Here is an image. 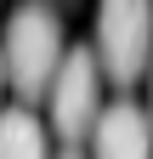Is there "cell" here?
<instances>
[{"mask_svg": "<svg viewBox=\"0 0 153 159\" xmlns=\"http://www.w3.org/2000/svg\"><path fill=\"white\" fill-rule=\"evenodd\" d=\"M63 23H57V11L46 0H23L11 17H6V40H0V63H6V80L11 91L34 102V97H46L57 63H63Z\"/></svg>", "mask_w": 153, "mask_h": 159, "instance_id": "obj_1", "label": "cell"}, {"mask_svg": "<svg viewBox=\"0 0 153 159\" xmlns=\"http://www.w3.org/2000/svg\"><path fill=\"white\" fill-rule=\"evenodd\" d=\"M97 68L113 85H136L153 63V0H97Z\"/></svg>", "mask_w": 153, "mask_h": 159, "instance_id": "obj_2", "label": "cell"}, {"mask_svg": "<svg viewBox=\"0 0 153 159\" xmlns=\"http://www.w3.org/2000/svg\"><path fill=\"white\" fill-rule=\"evenodd\" d=\"M46 102H51V131L63 142L91 136V125L102 114V68H97V51L91 46L63 51V63H57L51 85H46Z\"/></svg>", "mask_w": 153, "mask_h": 159, "instance_id": "obj_3", "label": "cell"}, {"mask_svg": "<svg viewBox=\"0 0 153 159\" xmlns=\"http://www.w3.org/2000/svg\"><path fill=\"white\" fill-rule=\"evenodd\" d=\"M91 159H153V125L136 102H108L91 125Z\"/></svg>", "mask_w": 153, "mask_h": 159, "instance_id": "obj_4", "label": "cell"}, {"mask_svg": "<svg viewBox=\"0 0 153 159\" xmlns=\"http://www.w3.org/2000/svg\"><path fill=\"white\" fill-rule=\"evenodd\" d=\"M0 159H51L46 153V125L28 108H6L0 114Z\"/></svg>", "mask_w": 153, "mask_h": 159, "instance_id": "obj_5", "label": "cell"}, {"mask_svg": "<svg viewBox=\"0 0 153 159\" xmlns=\"http://www.w3.org/2000/svg\"><path fill=\"white\" fill-rule=\"evenodd\" d=\"M0 91H6V63H0Z\"/></svg>", "mask_w": 153, "mask_h": 159, "instance_id": "obj_6", "label": "cell"}, {"mask_svg": "<svg viewBox=\"0 0 153 159\" xmlns=\"http://www.w3.org/2000/svg\"><path fill=\"white\" fill-rule=\"evenodd\" d=\"M63 159H80V153H63Z\"/></svg>", "mask_w": 153, "mask_h": 159, "instance_id": "obj_7", "label": "cell"}, {"mask_svg": "<svg viewBox=\"0 0 153 159\" xmlns=\"http://www.w3.org/2000/svg\"><path fill=\"white\" fill-rule=\"evenodd\" d=\"M147 68H153V63H147ZM147 125H153V114H147Z\"/></svg>", "mask_w": 153, "mask_h": 159, "instance_id": "obj_8", "label": "cell"}]
</instances>
